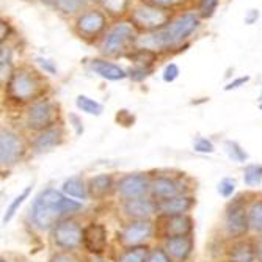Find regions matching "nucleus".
Segmentation results:
<instances>
[{"instance_id":"f257e3e1","label":"nucleus","mask_w":262,"mask_h":262,"mask_svg":"<svg viewBox=\"0 0 262 262\" xmlns=\"http://www.w3.org/2000/svg\"><path fill=\"white\" fill-rule=\"evenodd\" d=\"M82 209V203L71 200L55 188H46L32 204V223L39 231L52 229L63 217Z\"/></svg>"},{"instance_id":"f03ea898","label":"nucleus","mask_w":262,"mask_h":262,"mask_svg":"<svg viewBox=\"0 0 262 262\" xmlns=\"http://www.w3.org/2000/svg\"><path fill=\"white\" fill-rule=\"evenodd\" d=\"M200 26L198 16L193 13H185L173 20L170 26L163 27L154 35L140 39V44L145 46V49H168L184 39H187Z\"/></svg>"},{"instance_id":"7ed1b4c3","label":"nucleus","mask_w":262,"mask_h":262,"mask_svg":"<svg viewBox=\"0 0 262 262\" xmlns=\"http://www.w3.org/2000/svg\"><path fill=\"white\" fill-rule=\"evenodd\" d=\"M42 85L36 74L27 69H17L10 76L7 83V93L10 99L17 102H27L41 94Z\"/></svg>"},{"instance_id":"20e7f679","label":"nucleus","mask_w":262,"mask_h":262,"mask_svg":"<svg viewBox=\"0 0 262 262\" xmlns=\"http://www.w3.org/2000/svg\"><path fill=\"white\" fill-rule=\"evenodd\" d=\"M225 234L232 241L244 239L250 231L248 207L244 198L232 200L225 210Z\"/></svg>"},{"instance_id":"39448f33","label":"nucleus","mask_w":262,"mask_h":262,"mask_svg":"<svg viewBox=\"0 0 262 262\" xmlns=\"http://www.w3.org/2000/svg\"><path fill=\"white\" fill-rule=\"evenodd\" d=\"M52 241L58 248L64 251H74L82 245L83 228L80 226L79 222L73 219L60 220L52 228Z\"/></svg>"},{"instance_id":"423d86ee","label":"nucleus","mask_w":262,"mask_h":262,"mask_svg":"<svg viewBox=\"0 0 262 262\" xmlns=\"http://www.w3.org/2000/svg\"><path fill=\"white\" fill-rule=\"evenodd\" d=\"M116 193L124 203L138 198H146V195L151 193V181L143 173L126 174L118 181Z\"/></svg>"},{"instance_id":"0eeeda50","label":"nucleus","mask_w":262,"mask_h":262,"mask_svg":"<svg viewBox=\"0 0 262 262\" xmlns=\"http://www.w3.org/2000/svg\"><path fill=\"white\" fill-rule=\"evenodd\" d=\"M135 39H137V32L132 24L121 22V24H118L116 27H113L112 32L107 35L104 46H102V52L107 55L121 54Z\"/></svg>"},{"instance_id":"6e6552de","label":"nucleus","mask_w":262,"mask_h":262,"mask_svg":"<svg viewBox=\"0 0 262 262\" xmlns=\"http://www.w3.org/2000/svg\"><path fill=\"white\" fill-rule=\"evenodd\" d=\"M57 115L58 112L51 101L44 99V101L35 102L27 112V127L32 130H38V132L51 129L55 124Z\"/></svg>"},{"instance_id":"1a4fd4ad","label":"nucleus","mask_w":262,"mask_h":262,"mask_svg":"<svg viewBox=\"0 0 262 262\" xmlns=\"http://www.w3.org/2000/svg\"><path fill=\"white\" fill-rule=\"evenodd\" d=\"M154 234V225L151 220H130L120 232V241L124 247L145 245Z\"/></svg>"},{"instance_id":"9d476101","label":"nucleus","mask_w":262,"mask_h":262,"mask_svg":"<svg viewBox=\"0 0 262 262\" xmlns=\"http://www.w3.org/2000/svg\"><path fill=\"white\" fill-rule=\"evenodd\" d=\"M24 156V145L17 134L11 130H2L0 134V163L4 168L16 165Z\"/></svg>"},{"instance_id":"9b49d317","label":"nucleus","mask_w":262,"mask_h":262,"mask_svg":"<svg viewBox=\"0 0 262 262\" xmlns=\"http://www.w3.org/2000/svg\"><path fill=\"white\" fill-rule=\"evenodd\" d=\"M83 248L94 256H102L108 247V232L102 223H88L83 228Z\"/></svg>"},{"instance_id":"f8f14e48","label":"nucleus","mask_w":262,"mask_h":262,"mask_svg":"<svg viewBox=\"0 0 262 262\" xmlns=\"http://www.w3.org/2000/svg\"><path fill=\"white\" fill-rule=\"evenodd\" d=\"M132 20L138 27H143L146 30H154L159 27H163L170 20V14L163 11L160 7H140L132 13Z\"/></svg>"},{"instance_id":"ddd939ff","label":"nucleus","mask_w":262,"mask_h":262,"mask_svg":"<svg viewBox=\"0 0 262 262\" xmlns=\"http://www.w3.org/2000/svg\"><path fill=\"white\" fill-rule=\"evenodd\" d=\"M185 193V185L170 176H157L151 181V196L156 201L174 198Z\"/></svg>"},{"instance_id":"4468645a","label":"nucleus","mask_w":262,"mask_h":262,"mask_svg":"<svg viewBox=\"0 0 262 262\" xmlns=\"http://www.w3.org/2000/svg\"><path fill=\"white\" fill-rule=\"evenodd\" d=\"M123 212L130 220H149L154 213H157V203L148 196L126 201L123 204Z\"/></svg>"},{"instance_id":"2eb2a0df","label":"nucleus","mask_w":262,"mask_h":262,"mask_svg":"<svg viewBox=\"0 0 262 262\" xmlns=\"http://www.w3.org/2000/svg\"><path fill=\"white\" fill-rule=\"evenodd\" d=\"M192 231H193V220L190 215H187V213L163 217L162 234L166 239H170V237H179V235H190Z\"/></svg>"},{"instance_id":"dca6fc26","label":"nucleus","mask_w":262,"mask_h":262,"mask_svg":"<svg viewBox=\"0 0 262 262\" xmlns=\"http://www.w3.org/2000/svg\"><path fill=\"white\" fill-rule=\"evenodd\" d=\"M165 251L174 262H185L193 250V239L192 235H179L165 239Z\"/></svg>"},{"instance_id":"f3484780","label":"nucleus","mask_w":262,"mask_h":262,"mask_svg":"<svg viewBox=\"0 0 262 262\" xmlns=\"http://www.w3.org/2000/svg\"><path fill=\"white\" fill-rule=\"evenodd\" d=\"M157 203V212L162 213L163 217L170 215H181V213H187L190 209L195 206V200L188 195H179L174 198L156 201Z\"/></svg>"},{"instance_id":"a211bd4d","label":"nucleus","mask_w":262,"mask_h":262,"mask_svg":"<svg viewBox=\"0 0 262 262\" xmlns=\"http://www.w3.org/2000/svg\"><path fill=\"white\" fill-rule=\"evenodd\" d=\"M105 27V17L101 11H86L77 19V30L85 36H96Z\"/></svg>"},{"instance_id":"6ab92c4d","label":"nucleus","mask_w":262,"mask_h":262,"mask_svg":"<svg viewBox=\"0 0 262 262\" xmlns=\"http://www.w3.org/2000/svg\"><path fill=\"white\" fill-rule=\"evenodd\" d=\"M228 262H254L257 259L256 256V244L251 241H235L229 245L226 251Z\"/></svg>"},{"instance_id":"aec40b11","label":"nucleus","mask_w":262,"mask_h":262,"mask_svg":"<svg viewBox=\"0 0 262 262\" xmlns=\"http://www.w3.org/2000/svg\"><path fill=\"white\" fill-rule=\"evenodd\" d=\"M63 143V130L60 127H51L38 134V137L33 140L32 146L36 152H46L51 151Z\"/></svg>"},{"instance_id":"412c9836","label":"nucleus","mask_w":262,"mask_h":262,"mask_svg":"<svg viewBox=\"0 0 262 262\" xmlns=\"http://www.w3.org/2000/svg\"><path fill=\"white\" fill-rule=\"evenodd\" d=\"M113 188H116L115 179L112 174H107V173L94 176L88 182V193L94 200H104L105 196H108L112 193Z\"/></svg>"},{"instance_id":"4be33fe9","label":"nucleus","mask_w":262,"mask_h":262,"mask_svg":"<svg viewBox=\"0 0 262 262\" xmlns=\"http://www.w3.org/2000/svg\"><path fill=\"white\" fill-rule=\"evenodd\" d=\"M91 69L96 74H99L101 77H104L107 80H113V82L115 80H123V79L127 77L126 71L123 68H120L115 63H110L107 60H99V58L93 60L91 61Z\"/></svg>"},{"instance_id":"5701e85b","label":"nucleus","mask_w":262,"mask_h":262,"mask_svg":"<svg viewBox=\"0 0 262 262\" xmlns=\"http://www.w3.org/2000/svg\"><path fill=\"white\" fill-rule=\"evenodd\" d=\"M63 193L76 200H86L90 196L88 185L80 178H69L63 182Z\"/></svg>"},{"instance_id":"b1692460","label":"nucleus","mask_w":262,"mask_h":262,"mask_svg":"<svg viewBox=\"0 0 262 262\" xmlns=\"http://www.w3.org/2000/svg\"><path fill=\"white\" fill-rule=\"evenodd\" d=\"M149 251L151 250L146 245L129 247L120 254L118 262H146V259L149 256Z\"/></svg>"},{"instance_id":"393cba45","label":"nucleus","mask_w":262,"mask_h":262,"mask_svg":"<svg viewBox=\"0 0 262 262\" xmlns=\"http://www.w3.org/2000/svg\"><path fill=\"white\" fill-rule=\"evenodd\" d=\"M248 217H250V229L262 235V198L251 203V206L248 207Z\"/></svg>"},{"instance_id":"a878e982","label":"nucleus","mask_w":262,"mask_h":262,"mask_svg":"<svg viewBox=\"0 0 262 262\" xmlns=\"http://www.w3.org/2000/svg\"><path fill=\"white\" fill-rule=\"evenodd\" d=\"M76 105L79 110L88 113V115H94V116H99L104 110L102 104H99L98 101H94L88 96H83V94H80V96H77L76 99Z\"/></svg>"},{"instance_id":"bb28decb","label":"nucleus","mask_w":262,"mask_h":262,"mask_svg":"<svg viewBox=\"0 0 262 262\" xmlns=\"http://www.w3.org/2000/svg\"><path fill=\"white\" fill-rule=\"evenodd\" d=\"M30 192H32V185H29V187H26L22 190V192L11 201V204L8 206V209H7V212H5V217H4V223H8V222H11V219L16 215V212L19 210V207L24 204V201H26L27 198H29V195H30Z\"/></svg>"},{"instance_id":"cd10ccee","label":"nucleus","mask_w":262,"mask_h":262,"mask_svg":"<svg viewBox=\"0 0 262 262\" xmlns=\"http://www.w3.org/2000/svg\"><path fill=\"white\" fill-rule=\"evenodd\" d=\"M244 182L248 187H256L262 182V165H247L244 170Z\"/></svg>"},{"instance_id":"c85d7f7f","label":"nucleus","mask_w":262,"mask_h":262,"mask_svg":"<svg viewBox=\"0 0 262 262\" xmlns=\"http://www.w3.org/2000/svg\"><path fill=\"white\" fill-rule=\"evenodd\" d=\"M225 149H226L229 159L237 162V163H245L247 159H248V154L245 152V149L235 141H226L225 143Z\"/></svg>"},{"instance_id":"c756f323","label":"nucleus","mask_w":262,"mask_h":262,"mask_svg":"<svg viewBox=\"0 0 262 262\" xmlns=\"http://www.w3.org/2000/svg\"><path fill=\"white\" fill-rule=\"evenodd\" d=\"M88 2V0H58V10L66 13V14H71V13H76L79 11L85 4Z\"/></svg>"},{"instance_id":"7c9ffc66","label":"nucleus","mask_w":262,"mask_h":262,"mask_svg":"<svg viewBox=\"0 0 262 262\" xmlns=\"http://www.w3.org/2000/svg\"><path fill=\"white\" fill-rule=\"evenodd\" d=\"M156 58L154 52L149 49H140L138 52H135L132 55V60L137 63V66H143V68H148L149 63Z\"/></svg>"},{"instance_id":"2f4dec72","label":"nucleus","mask_w":262,"mask_h":262,"mask_svg":"<svg viewBox=\"0 0 262 262\" xmlns=\"http://www.w3.org/2000/svg\"><path fill=\"white\" fill-rule=\"evenodd\" d=\"M102 7L112 14H121L127 7V0H101Z\"/></svg>"},{"instance_id":"473e14b6","label":"nucleus","mask_w":262,"mask_h":262,"mask_svg":"<svg viewBox=\"0 0 262 262\" xmlns=\"http://www.w3.org/2000/svg\"><path fill=\"white\" fill-rule=\"evenodd\" d=\"M219 193L223 196V198H229V196H232V193L235 192V179H229V178H226V179H223V181H220V184H219Z\"/></svg>"},{"instance_id":"72a5a7b5","label":"nucleus","mask_w":262,"mask_h":262,"mask_svg":"<svg viewBox=\"0 0 262 262\" xmlns=\"http://www.w3.org/2000/svg\"><path fill=\"white\" fill-rule=\"evenodd\" d=\"M193 149L201 154H210V152H213V145L210 140H207L204 137H198L193 141Z\"/></svg>"},{"instance_id":"f704fd0d","label":"nucleus","mask_w":262,"mask_h":262,"mask_svg":"<svg viewBox=\"0 0 262 262\" xmlns=\"http://www.w3.org/2000/svg\"><path fill=\"white\" fill-rule=\"evenodd\" d=\"M146 262H173V259L165 251V248H152Z\"/></svg>"},{"instance_id":"c9c22d12","label":"nucleus","mask_w":262,"mask_h":262,"mask_svg":"<svg viewBox=\"0 0 262 262\" xmlns=\"http://www.w3.org/2000/svg\"><path fill=\"white\" fill-rule=\"evenodd\" d=\"M219 5V0H201L200 2V14L203 17H210Z\"/></svg>"},{"instance_id":"e433bc0d","label":"nucleus","mask_w":262,"mask_h":262,"mask_svg":"<svg viewBox=\"0 0 262 262\" xmlns=\"http://www.w3.org/2000/svg\"><path fill=\"white\" fill-rule=\"evenodd\" d=\"M179 76V68L178 64L174 63H170V64H166L165 69H163V80L165 82H174Z\"/></svg>"},{"instance_id":"4c0bfd02","label":"nucleus","mask_w":262,"mask_h":262,"mask_svg":"<svg viewBox=\"0 0 262 262\" xmlns=\"http://www.w3.org/2000/svg\"><path fill=\"white\" fill-rule=\"evenodd\" d=\"M51 262H79V259L71 251H58L51 257Z\"/></svg>"},{"instance_id":"58836bf2","label":"nucleus","mask_w":262,"mask_h":262,"mask_svg":"<svg viewBox=\"0 0 262 262\" xmlns=\"http://www.w3.org/2000/svg\"><path fill=\"white\" fill-rule=\"evenodd\" d=\"M149 74V68H143V66H135L134 69L129 71V76L132 80H143L146 76Z\"/></svg>"},{"instance_id":"ea45409f","label":"nucleus","mask_w":262,"mask_h":262,"mask_svg":"<svg viewBox=\"0 0 262 262\" xmlns=\"http://www.w3.org/2000/svg\"><path fill=\"white\" fill-rule=\"evenodd\" d=\"M0 68H2V76L5 74V68L8 69V66H10V51L7 49V47H2V51H0Z\"/></svg>"},{"instance_id":"a19ab883","label":"nucleus","mask_w":262,"mask_h":262,"mask_svg":"<svg viewBox=\"0 0 262 262\" xmlns=\"http://www.w3.org/2000/svg\"><path fill=\"white\" fill-rule=\"evenodd\" d=\"M151 2L156 5V7H160V8H168V7H174V5H179L184 0H151Z\"/></svg>"},{"instance_id":"79ce46f5","label":"nucleus","mask_w":262,"mask_h":262,"mask_svg":"<svg viewBox=\"0 0 262 262\" xmlns=\"http://www.w3.org/2000/svg\"><path fill=\"white\" fill-rule=\"evenodd\" d=\"M38 63H39V64L42 66V69L47 71L49 74H55V73H57V69H55V66L52 64V61L46 60V58H38Z\"/></svg>"},{"instance_id":"37998d69","label":"nucleus","mask_w":262,"mask_h":262,"mask_svg":"<svg viewBox=\"0 0 262 262\" xmlns=\"http://www.w3.org/2000/svg\"><path fill=\"white\" fill-rule=\"evenodd\" d=\"M248 80H250V77H241V79H235L234 82L228 83V85L225 86V90H226V91H229V90H235V88H239L241 85H245Z\"/></svg>"},{"instance_id":"c03bdc74","label":"nucleus","mask_w":262,"mask_h":262,"mask_svg":"<svg viewBox=\"0 0 262 262\" xmlns=\"http://www.w3.org/2000/svg\"><path fill=\"white\" fill-rule=\"evenodd\" d=\"M69 118H71V120L74 121V124H73V126L76 127V132H77V135H80V134L83 132V127L80 126V120H79V118H77L76 115H71Z\"/></svg>"},{"instance_id":"a18cd8bd","label":"nucleus","mask_w":262,"mask_h":262,"mask_svg":"<svg viewBox=\"0 0 262 262\" xmlns=\"http://www.w3.org/2000/svg\"><path fill=\"white\" fill-rule=\"evenodd\" d=\"M256 256L262 262V237H260V239L257 241V244H256Z\"/></svg>"},{"instance_id":"49530a36","label":"nucleus","mask_w":262,"mask_h":262,"mask_svg":"<svg viewBox=\"0 0 262 262\" xmlns=\"http://www.w3.org/2000/svg\"><path fill=\"white\" fill-rule=\"evenodd\" d=\"M86 262H105V259H104L102 256H94V254H91V256L86 259Z\"/></svg>"},{"instance_id":"de8ad7c7","label":"nucleus","mask_w":262,"mask_h":262,"mask_svg":"<svg viewBox=\"0 0 262 262\" xmlns=\"http://www.w3.org/2000/svg\"><path fill=\"white\" fill-rule=\"evenodd\" d=\"M2 35H0V39L2 41H5V38H7V35H5V30H7V33H8V26H7V22H2Z\"/></svg>"},{"instance_id":"09e8293b","label":"nucleus","mask_w":262,"mask_h":262,"mask_svg":"<svg viewBox=\"0 0 262 262\" xmlns=\"http://www.w3.org/2000/svg\"><path fill=\"white\" fill-rule=\"evenodd\" d=\"M257 16H259V13H257L256 10H251V16H250V17H247V22H248V24H251Z\"/></svg>"},{"instance_id":"8fccbe9b","label":"nucleus","mask_w":262,"mask_h":262,"mask_svg":"<svg viewBox=\"0 0 262 262\" xmlns=\"http://www.w3.org/2000/svg\"><path fill=\"white\" fill-rule=\"evenodd\" d=\"M35 2H42V4H47V5H52V4H58V0H35Z\"/></svg>"},{"instance_id":"3c124183","label":"nucleus","mask_w":262,"mask_h":262,"mask_svg":"<svg viewBox=\"0 0 262 262\" xmlns=\"http://www.w3.org/2000/svg\"><path fill=\"white\" fill-rule=\"evenodd\" d=\"M0 262H8V260H5V259H2V260H0Z\"/></svg>"},{"instance_id":"603ef678","label":"nucleus","mask_w":262,"mask_h":262,"mask_svg":"<svg viewBox=\"0 0 262 262\" xmlns=\"http://www.w3.org/2000/svg\"><path fill=\"white\" fill-rule=\"evenodd\" d=\"M259 107H260V108H262V102H260V104H259Z\"/></svg>"}]
</instances>
